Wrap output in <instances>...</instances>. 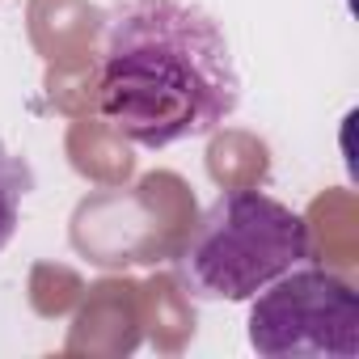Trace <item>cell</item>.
<instances>
[{
  "label": "cell",
  "instance_id": "cell-1",
  "mask_svg": "<svg viewBox=\"0 0 359 359\" xmlns=\"http://www.w3.org/2000/svg\"><path fill=\"white\" fill-rule=\"evenodd\" d=\"M241 106L224 26L187 0H110L97 39V114L140 148L212 135Z\"/></svg>",
  "mask_w": 359,
  "mask_h": 359
},
{
  "label": "cell",
  "instance_id": "cell-2",
  "mask_svg": "<svg viewBox=\"0 0 359 359\" xmlns=\"http://www.w3.org/2000/svg\"><path fill=\"white\" fill-rule=\"evenodd\" d=\"M309 258L313 237L300 212L262 191H229L199 216L177 275L199 300H254Z\"/></svg>",
  "mask_w": 359,
  "mask_h": 359
},
{
  "label": "cell",
  "instance_id": "cell-3",
  "mask_svg": "<svg viewBox=\"0 0 359 359\" xmlns=\"http://www.w3.org/2000/svg\"><path fill=\"white\" fill-rule=\"evenodd\" d=\"M250 346L266 359H359V296L346 279L296 266L250 304Z\"/></svg>",
  "mask_w": 359,
  "mask_h": 359
},
{
  "label": "cell",
  "instance_id": "cell-4",
  "mask_svg": "<svg viewBox=\"0 0 359 359\" xmlns=\"http://www.w3.org/2000/svg\"><path fill=\"white\" fill-rule=\"evenodd\" d=\"M34 191V169L0 140V254L22 224V203Z\"/></svg>",
  "mask_w": 359,
  "mask_h": 359
}]
</instances>
